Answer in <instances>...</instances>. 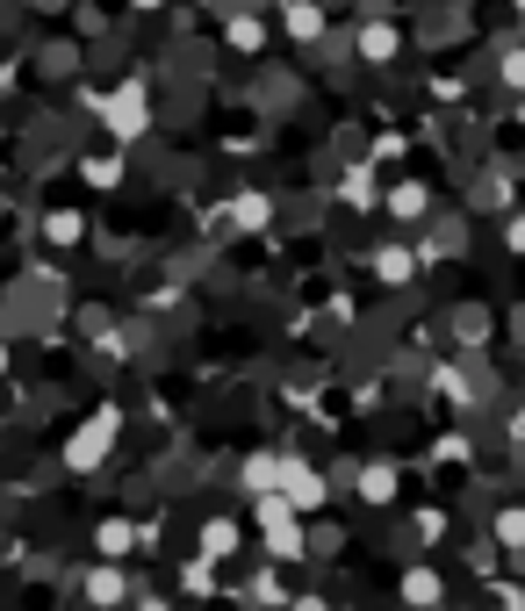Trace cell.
<instances>
[{
	"instance_id": "52a82bcc",
	"label": "cell",
	"mask_w": 525,
	"mask_h": 611,
	"mask_svg": "<svg viewBox=\"0 0 525 611\" xmlns=\"http://www.w3.org/2000/svg\"><path fill=\"white\" fill-rule=\"evenodd\" d=\"M425 209H432L425 187H396V216H425Z\"/></svg>"
},
{
	"instance_id": "6da1fadb",
	"label": "cell",
	"mask_w": 525,
	"mask_h": 611,
	"mask_svg": "<svg viewBox=\"0 0 525 611\" xmlns=\"http://www.w3.org/2000/svg\"><path fill=\"white\" fill-rule=\"evenodd\" d=\"M109 123H116V137H137V130L151 123V101H144V87H123V94L109 101Z\"/></svg>"
},
{
	"instance_id": "30bf717a",
	"label": "cell",
	"mask_w": 525,
	"mask_h": 611,
	"mask_svg": "<svg viewBox=\"0 0 525 611\" xmlns=\"http://www.w3.org/2000/svg\"><path fill=\"white\" fill-rule=\"evenodd\" d=\"M130 539H137V532H130L123 518H116V525H101V546H109V554H130Z\"/></svg>"
},
{
	"instance_id": "7c38bea8",
	"label": "cell",
	"mask_w": 525,
	"mask_h": 611,
	"mask_svg": "<svg viewBox=\"0 0 525 611\" xmlns=\"http://www.w3.org/2000/svg\"><path fill=\"white\" fill-rule=\"evenodd\" d=\"M504 539L518 546V561H525V511H511V518H504Z\"/></svg>"
},
{
	"instance_id": "8992f818",
	"label": "cell",
	"mask_w": 525,
	"mask_h": 611,
	"mask_svg": "<svg viewBox=\"0 0 525 611\" xmlns=\"http://www.w3.org/2000/svg\"><path fill=\"white\" fill-rule=\"evenodd\" d=\"M360 50H367V58H389V50H396V29H382V22H375V29L360 36Z\"/></svg>"
},
{
	"instance_id": "5bb4252c",
	"label": "cell",
	"mask_w": 525,
	"mask_h": 611,
	"mask_svg": "<svg viewBox=\"0 0 525 611\" xmlns=\"http://www.w3.org/2000/svg\"><path fill=\"white\" fill-rule=\"evenodd\" d=\"M137 8H159V0H137Z\"/></svg>"
},
{
	"instance_id": "9c48e42d",
	"label": "cell",
	"mask_w": 525,
	"mask_h": 611,
	"mask_svg": "<svg viewBox=\"0 0 525 611\" xmlns=\"http://www.w3.org/2000/svg\"><path fill=\"white\" fill-rule=\"evenodd\" d=\"M403 597H439V576H432V569H417V576H403Z\"/></svg>"
},
{
	"instance_id": "ba28073f",
	"label": "cell",
	"mask_w": 525,
	"mask_h": 611,
	"mask_svg": "<svg viewBox=\"0 0 525 611\" xmlns=\"http://www.w3.org/2000/svg\"><path fill=\"white\" fill-rule=\"evenodd\" d=\"M375 273H382V281H403V273H410V259L389 245V252H375Z\"/></svg>"
},
{
	"instance_id": "5b68a950",
	"label": "cell",
	"mask_w": 525,
	"mask_h": 611,
	"mask_svg": "<svg viewBox=\"0 0 525 611\" xmlns=\"http://www.w3.org/2000/svg\"><path fill=\"white\" fill-rule=\"evenodd\" d=\"M389 489H396L389 468H360V496H367V504H389Z\"/></svg>"
},
{
	"instance_id": "7a4b0ae2",
	"label": "cell",
	"mask_w": 525,
	"mask_h": 611,
	"mask_svg": "<svg viewBox=\"0 0 525 611\" xmlns=\"http://www.w3.org/2000/svg\"><path fill=\"white\" fill-rule=\"evenodd\" d=\"M288 504H295V511H317V504H324V475L288 461Z\"/></svg>"
},
{
	"instance_id": "3957f363",
	"label": "cell",
	"mask_w": 525,
	"mask_h": 611,
	"mask_svg": "<svg viewBox=\"0 0 525 611\" xmlns=\"http://www.w3.org/2000/svg\"><path fill=\"white\" fill-rule=\"evenodd\" d=\"M109 432H116V417H94V424L72 439V468H94L101 454H109Z\"/></svg>"
},
{
	"instance_id": "277c9868",
	"label": "cell",
	"mask_w": 525,
	"mask_h": 611,
	"mask_svg": "<svg viewBox=\"0 0 525 611\" xmlns=\"http://www.w3.org/2000/svg\"><path fill=\"white\" fill-rule=\"evenodd\" d=\"M231 546H238V525H231V518L202 525V561H231Z\"/></svg>"
},
{
	"instance_id": "8fae6325",
	"label": "cell",
	"mask_w": 525,
	"mask_h": 611,
	"mask_svg": "<svg viewBox=\"0 0 525 611\" xmlns=\"http://www.w3.org/2000/svg\"><path fill=\"white\" fill-rule=\"evenodd\" d=\"M288 29H295V36H302V43H309V36H317V29H324V22H317V8H295V15H288Z\"/></svg>"
},
{
	"instance_id": "4fadbf2b",
	"label": "cell",
	"mask_w": 525,
	"mask_h": 611,
	"mask_svg": "<svg viewBox=\"0 0 525 611\" xmlns=\"http://www.w3.org/2000/svg\"><path fill=\"white\" fill-rule=\"evenodd\" d=\"M511 245H518V252H525V216H518V224H511Z\"/></svg>"
}]
</instances>
